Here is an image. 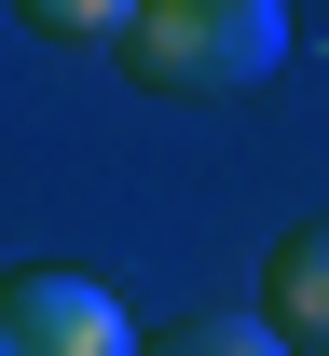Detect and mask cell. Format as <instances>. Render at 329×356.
Wrapping results in <instances>:
<instances>
[{
	"label": "cell",
	"instance_id": "1",
	"mask_svg": "<svg viewBox=\"0 0 329 356\" xmlns=\"http://www.w3.org/2000/svg\"><path fill=\"white\" fill-rule=\"evenodd\" d=\"M124 69H138L151 96H261L288 69V0H138L124 14Z\"/></svg>",
	"mask_w": 329,
	"mask_h": 356
},
{
	"label": "cell",
	"instance_id": "2",
	"mask_svg": "<svg viewBox=\"0 0 329 356\" xmlns=\"http://www.w3.org/2000/svg\"><path fill=\"white\" fill-rule=\"evenodd\" d=\"M124 302L96 274H0V356H124Z\"/></svg>",
	"mask_w": 329,
	"mask_h": 356
},
{
	"label": "cell",
	"instance_id": "3",
	"mask_svg": "<svg viewBox=\"0 0 329 356\" xmlns=\"http://www.w3.org/2000/svg\"><path fill=\"white\" fill-rule=\"evenodd\" d=\"M261 315H275L302 356H329V220H288L275 233V274H261Z\"/></svg>",
	"mask_w": 329,
	"mask_h": 356
},
{
	"label": "cell",
	"instance_id": "4",
	"mask_svg": "<svg viewBox=\"0 0 329 356\" xmlns=\"http://www.w3.org/2000/svg\"><path fill=\"white\" fill-rule=\"evenodd\" d=\"M151 343H165V356H275L288 329H275V315H192V329H151Z\"/></svg>",
	"mask_w": 329,
	"mask_h": 356
},
{
	"label": "cell",
	"instance_id": "5",
	"mask_svg": "<svg viewBox=\"0 0 329 356\" xmlns=\"http://www.w3.org/2000/svg\"><path fill=\"white\" fill-rule=\"evenodd\" d=\"M14 14H28L42 42H124V14H138V0H14Z\"/></svg>",
	"mask_w": 329,
	"mask_h": 356
}]
</instances>
